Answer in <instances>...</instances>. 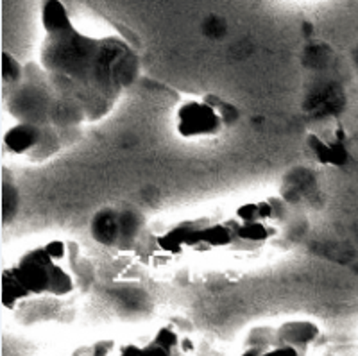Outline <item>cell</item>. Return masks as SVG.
<instances>
[{"label":"cell","instance_id":"6da1fadb","mask_svg":"<svg viewBox=\"0 0 358 356\" xmlns=\"http://www.w3.org/2000/svg\"><path fill=\"white\" fill-rule=\"evenodd\" d=\"M40 24L36 63L47 81L86 124L104 120L138 83V52L117 34L81 31L62 0H41Z\"/></svg>","mask_w":358,"mask_h":356},{"label":"cell","instance_id":"7a4b0ae2","mask_svg":"<svg viewBox=\"0 0 358 356\" xmlns=\"http://www.w3.org/2000/svg\"><path fill=\"white\" fill-rule=\"evenodd\" d=\"M79 247L65 238H50L29 247L2 271V306L18 310L43 299L63 301L79 288Z\"/></svg>","mask_w":358,"mask_h":356},{"label":"cell","instance_id":"3957f363","mask_svg":"<svg viewBox=\"0 0 358 356\" xmlns=\"http://www.w3.org/2000/svg\"><path fill=\"white\" fill-rule=\"evenodd\" d=\"M4 102L15 122L52 126L78 138L83 127L88 126L85 118L57 95L36 61L25 65L18 85L4 90Z\"/></svg>","mask_w":358,"mask_h":356},{"label":"cell","instance_id":"277c9868","mask_svg":"<svg viewBox=\"0 0 358 356\" xmlns=\"http://www.w3.org/2000/svg\"><path fill=\"white\" fill-rule=\"evenodd\" d=\"M241 120L238 108L231 102L213 94L190 97L176 106L174 131L181 140H213L224 134L229 127H235Z\"/></svg>","mask_w":358,"mask_h":356},{"label":"cell","instance_id":"5b68a950","mask_svg":"<svg viewBox=\"0 0 358 356\" xmlns=\"http://www.w3.org/2000/svg\"><path fill=\"white\" fill-rule=\"evenodd\" d=\"M156 245L171 256L188 252H233V231L229 219L199 217L176 222L163 235L156 236Z\"/></svg>","mask_w":358,"mask_h":356},{"label":"cell","instance_id":"8992f818","mask_svg":"<svg viewBox=\"0 0 358 356\" xmlns=\"http://www.w3.org/2000/svg\"><path fill=\"white\" fill-rule=\"evenodd\" d=\"M321 336V328L312 320H285L278 326L249 329L242 346L244 356H297L306 355Z\"/></svg>","mask_w":358,"mask_h":356},{"label":"cell","instance_id":"52a82bcc","mask_svg":"<svg viewBox=\"0 0 358 356\" xmlns=\"http://www.w3.org/2000/svg\"><path fill=\"white\" fill-rule=\"evenodd\" d=\"M228 219L233 231V252L260 251L280 231L281 204L278 199L251 201L235 208Z\"/></svg>","mask_w":358,"mask_h":356},{"label":"cell","instance_id":"ba28073f","mask_svg":"<svg viewBox=\"0 0 358 356\" xmlns=\"http://www.w3.org/2000/svg\"><path fill=\"white\" fill-rule=\"evenodd\" d=\"M78 136L52 126H38L29 122H15L4 133V149L13 156L33 163L47 162L62 152Z\"/></svg>","mask_w":358,"mask_h":356},{"label":"cell","instance_id":"9c48e42d","mask_svg":"<svg viewBox=\"0 0 358 356\" xmlns=\"http://www.w3.org/2000/svg\"><path fill=\"white\" fill-rule=\"evenodd\" d=\"M145 227V219L138 210L129 206L101 208L90 220V236L95 243L117 251H129L138 242Z\"/></svg>","mask_w":358,"mask_h":356},{"label":"cell","instance_id":"30bf717a","mask_svg":"<svg viewBox=\"0 0 358 356\" xmlns=\"http://www.w3.org/2000/svg\"><path fill=\"white\" fill-rule=\"evenodd\" d=\"M306 149L312 158L324 166H344L350 159L346 131L341 124H331L306 134Z\"/></svg>","mask_w":358,"mask_h":356},{"label":"cell","instance_id":"8fae6325","mask_svg":"<svg viewBox=\"0 0 358 356\" xmlns=\"http://www.w3.org/2000/svg\"><path fill=\"white\" fill-rule=\"evenodd\" d=\"M183 351L181 346V336L171 326H162L155 335L145 342H133V344H124L118 348V355H178Z\"/></svg>","mask_w":358,"mask_h":356},{"label":"cell","instance_id":"7c38bea8","mask_svg":"<svg viewBox=\"0 0 358 356\" xmlns=\"http://www.w3.org/2000/svg\"><path fill=\"white\" fill-rule=\"evenodd\" d=\"M25 73V65H22L17 57H13L9 52L2 54V86L11 88L22 81Z\"/></svg>","mask_w":358,"mask_h":356}]
</instances>
